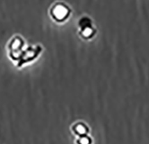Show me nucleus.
<instances>
[{"label": "nucleus", "instance_id": "1", "mask_svg": "<svg viewBox=\"0 0 149 144\" xmlns=\"http://www.w3.org/2000/svg\"><path fill=\"white\" fill-rule=\"evenodd\" d=\"M68 8L65 6L60 5V4L55 6L54 7H53V9H52V15H53V16H54L58 20H61V19L65 18L67 16V15H68Z\"/></svg>", "mask_w": 149, "mask_h": 144}, {"label": "nucleus", "instance_id": "3", "mask_svg": "<svg viewBox=\"0 0 149 144\" xmlns=\"http://www.w3.org/2000/svg\"><path fill=\"white\" fill-rule=\"evenodd\" d=\"M91 34H92V28H90V27L84 28V31H83V34H84V36H89Z\"/></svg>", "mask_w": 149, "mask_h": 144}, {"label": "nucleus", "instance_id": "4", "mask_svg": "<svg viewBox=\"0 0 149 144\" xmlns=\"http://www.w3.org/2000/svg\"><path fill=\"white\" fill-rule=\"evenodd\" d=\"M79 143L80 144H89V139L86 138V137H83V138L80 139Z\"/></svg>", "mask_w": 149, "mask_h": 144}, {"label": "nucleus", "instance_id": "2", "mask_svg": "<svg viewBox=\"0 0 149 144\" xmlns=\"http://www.w3.org/2000/svg\"><path fill=\"white\" fill-rule=\"evenodd\" d=\"M76 131H77V133H79V134H84V132L86 131V127H84V125L78 124V125L76 126Z\"/></svg>", "mask_w": 149, "mask_h": 144}]
</instances>
